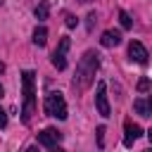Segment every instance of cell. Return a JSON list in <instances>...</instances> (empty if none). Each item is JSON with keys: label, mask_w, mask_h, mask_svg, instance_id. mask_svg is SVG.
Instances as JSON below:
<instances>
[{"label": "cell", "mask_w": 152, "mask_h": 152, "mask_svg": "<svg viewBox=\"0 0 152 152\" xmlns=\"http://www.w3.org/2000/svg\"><path fill=\"white\" fill-rule=\"evenodd\" d=\"M48 14H50V2H48V0H40L38 7H36V19H38V21H45Z\"/></svg>", "instance_id": "obj_10"}, {"label": "cell", "mask_w": 152, "mask_h": 152, "mask_svg": "<svg viewBox=\"0 0 152 152\" xmlns=\"http://www.w3.org/2000/svg\"><path fill=\"white\" fill-rule=\"evenodd\" d=\"M95 104H97L100 116H109V100H107V86H104V81L97 83V90H95Z\"/></svg>", "instance_id": "obj_5"}, {"label": "cell", "mask_w": 152, "mask_h": 152, "mask_svg": "<svg viewBox=\"0 0 152 152\" xmlns=\"http://www.w3.org/2000/svg\"><path fill=\"white\" fill-rule=\"evenodd\" d=\"M21 93H24V102H21V121L28 124L33 112H36V90H33V71H24L21 74Z\"/></svg>", "instance_id": "obj_2"}, {"label": "cell", "mask_w": 152, "mask_h": 152, "mask_svg": "<svg viewBox=\"0 0 152 152\" xmlns=\"http://www.w3.org/2000/svg\"><path fill=\"white\" fill-rule=\"evenodd\" d=\"M119 21H121V26H124V28H131V26H133V19H131V17H128V12H124V10L119 12Z\"/></svg>", "instance_id": "obj_13"}, {"label": "cell", "mask_w": 152, "mask_h": 152, "mask_svg": "<svg viewBox=\"0 0 152 152\" xmlns=\"http://www.w3.org/2000/svg\"><path fill=\"white\" fill-rule=\"evenodd\" d=\"M97 66H100V59H97V52H93V50H88L83 57H81V62L76 64V78H74V88L76 90H86L90 83H93V78H95V71H97Z\"/></svg>", "instance_id": "obj_1"}, {"label": "cell", "mask_w": 152, "mask_h": 152, "mask_svg": "<svg viewBox=\"0 0 152 152\" xmlns=\"http://www.w3.org/2000/svg\"><path fill=\"white\" fill-rule=\"evenodd\" d=\"M147 104H150V112H152V95L147 97Z\"/></svg>", "instance_id": "obj_19"}, {"label": "cell", "mask_w": 152, "mask_h": 152, "mask_svg": "<svg viewBox=\"0 0 152 152\" xmlns=\"http://www.w3.org/2000/svg\"><path fill=\"white\" fill-rule=\"evenodd\" d=\"M124 131H126V138H124V145H126V147H131V145L142 135V128H140L138 124H133V121H126V124H124Z\"/></svg>", "instance_id": "obj_8"}, {"label": "cell", "mask_w": 152, "mask_h": 152, "mask_svg": "<svg viewBox=\"0 0 152 152\" xmlns=\"http://www.w3.org/2000/svg\"><path fill=\"white\" fill-rule=\"evenodd\" d=\"M43 107H45V114H48V116L66 119V102H64V95H62V93H57V90L48 93V95H45Z\"/></svg>", "instance_id": "obj_3"}, {"label": "cell", "mask_w": 152, "mask_h": 152, "mask_svg": "<svg viewBox=\"0 0 152 152\" xmlns=\"http://www.w3.org/2000/svg\"><path fill=\"white\" fill-rule=\"evenodd\" d=\"M64 24H66V28H74V26L78 24V19H76L74 14H66V21H64Z\"/></svg>", "instance_id": "obj_15"}, {"label": "cell", "mask_w": 152, "mask_h": 152, "mask_svg": "<svg viewBox=\"0 0 152 152\" xmlns=\"http://www.w3.org/2000/svg\"><path fill=\"white\" fill-rule=\"evenodd\" d=\"M128 57L133 62H138V64H147V50H145V45L138 43V40H131L128 43Z\"/></svg>", "instance_id": "obj_7"}, {"label": "cell", "mask_w": 152, "mask_h": 152, "mask_svg": "<svg viewBox=\"0 0 152 152\" xmlns=\"http://www.w3.org/2000/svg\"><path fill=\"white\" fill-rule=\"evenodd\" d=\"M133 107H135V112H138L140 116H150V104H147L145 100H135Z\"/></svg>", "instance_id": "obj_12"}, {"label": "cell", "mask_w": 152, "mask_h": 152, "mask_svg": "<svg viewBox=\"0 0 152 152\" xmlns=\"http://www.w3.org/2000/svg\"><path fill=\"white\" fill-rule=\"evenodd\" d=\"M119 43H121V33L119 31H104L102 38H100V45H104V48H116Z\"/></svg>", "instance_id": "obj_9"}, {"label": "cell", "mask_w": 152, "mask_h": 152, "mask_svg": "<svg viewBox=\"0 0 152 152\" xmlns=\"http://www.w3.org/2000/svg\"><path fill=\"white\" fill-rule=\"evenodd\" d=\"M2 93H5V90H2V86H0V97H2Z\"/></svg>", "instance_id": "obj_22"}, {"label": "cell", "mask_w": 152, "mask_h": 152, "mask_svg": "<svg viewBox=\"0 0 152 152\" xmlns=\"http://www.w3.org/2000/svg\"><path fill=\"white\" fill-rule=\"evenodd\" d=\"M150 86H152V83H150V78H140V81H138V90H140V93L150 90Z\"/></svg>", "instance_id": "obj_14"}, {"label": "cell", "mask_w": 152, "mask_h": 152, "mask_svg": "<svg viewBox=\"0 0 152 152\" xmlns=\"http://www.w3.org/2000/svg\"><path fill=\"white\" fill-rule=\"evenodd\" d=\"M7 126V114H5V109L0 107V128H5Z\"/></svg>", "instance_id": "obj_17"}, {"label": "cell", "mask_w": 152, "mask_h": 152, "mask_svg": "<svg viewBox=\"0 0 152 152\" xmlns=\"http://www.w3.org/2000/svg\"><path fill=\"white\" fill-rule=\"evenodd\" d=\"M69 43H71V40L64 36V38L59 40V48L52 52V66H57L59 71L66 69V50H69Z\"/></svg>", "instance_id": "obj_4"}, {"label": "cell", "mask_w": 152, "mask_h": 152, "mask_svg": "<svg viewBox=\"0 0 152 152\" xmlns=\"http://www.w3.org/2000/svg\"><path fill=\"white\" fill-rule=\"evenodd\" d=\"M147 138H150V142H152V128H150V131H147Z\"/></svg>", "instance_id": "obj_20"}, {"label": "cell", "mask_w": 152, "mask_h": 152, "mask_svg": "<svg viewBox=\"0 0 152 152\" xmlns=\"http://www.w3.org/2000/svg\"><path fill=\"white\" fill-rule=\"evenodd\" d=\"M78 2H83V5H86V2H90V0H78Z\"/></svg>", "instance_id": "obj_21"}, {"label": "cell", "mask_w": 152, "mask_h": 152, "mask_svg": "<svg viewBox=\"0 0 152 152\" xmlns=\"http://www.w3.org/2000/svg\"><path fill=\"white\" fill-rule=\"evenodd\" d=\"M62 140V133L57 131V128H45V131H40L38 133V142L43 145V147H57V142Z\"/></svg>", "instance_id": "obj_6"}, {"label": "cell", "mask_w": 152, "mask_h": 152, "mask_svg": "<svg viewBox=\"0 0 152 152\" xmlns=\"http://www.w3.org/2000/svg\"><path fill=\"white\" fill-rule=\"evenodd\" d=\"M33 43H36L38 48H43V45L48 43V28H45V26H38V28L33 31Z\"/></svg>", "instance_id": "obj_11"}, {"label": "cell", "mask_w": 152, "mask_h": 152, "mask_svg": "<svg viewBox=\"0 0 152 152\" xmlns=\"http://www.w3.org/2000/svg\"><path fill=\"white\" fill-rule=\"evenodd\" d=\"M97 140H100V147L104 142V126H97Z\"/></svg>", "instance_id": "obj_16"}, {"label": "cell", "mask_w": 152, "mask_h": 152, "mask_svg": "<svg viewBox=\"0 0 152 152\" xmlns=\"http://www.w3.org/2000/svg\"><path fill=\"white\" fill-rule=\"evenodd\" d=\"M0 5H2V0H0Z\"/></svg>", "instance_id": "obj_23"}, {"label": "cell", "mask_w": 152, "mask_h": 152, "mask_svg": "<svg viewBox=\"0 0 152 152\" xmlns=\"http://www.w3.org/2000/svg\"><path fill=\"white\" fill-rule=\"evenodd\" d=\"M86 19H88V31H90V28H93V24H95V12H90Z\"/></svg>", "instance_id": "obj_18"}]
</instances>
